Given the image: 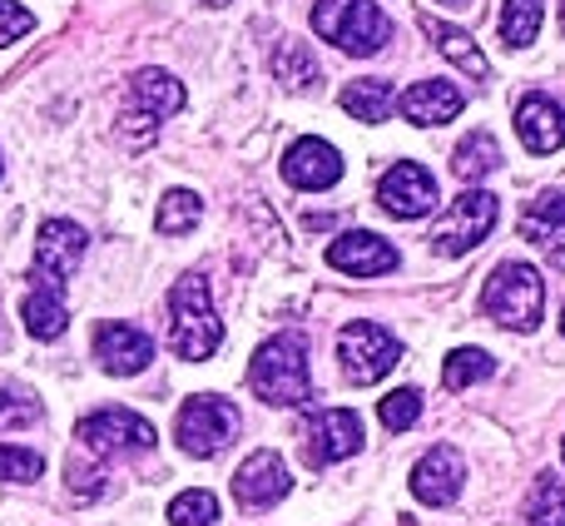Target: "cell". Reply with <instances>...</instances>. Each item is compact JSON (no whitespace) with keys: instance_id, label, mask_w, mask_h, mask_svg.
I'll use <instances>...</instances> for the list:
<instances>
[{"instance_id":"1","label":"cell","mask_w":565,"mask_h":526,"mask_svg":"<svg viewBox=\"0 0 565 526\" xmlns=\"http://www.w3.org/2000/svg\"><path fill=\"white\" fill-rule=\"evenodd\" d=\"M218 343H224V323H218L214 298H209V278L184 273L169 288V348L184 362H204Z\"/></svg>"},{"instance_id":"2","label":"cell","mask_w":565,"mask_h":526,"mask_svg":"<svg viewBox=\"0 0 565 526\" xmlns=\"http://www.w3.org/2000/svg\"><path fill=\"white\" fill-rule=\"evenodd\" d=\"M248 382L264 402L292 408V402H308L312 382H308V338L302 333H274L264 348L254 353V368Z\"/></svg>"},{"instance_id":"3","label":"cell","mask_w":565,"mask_h":526,"mask_svg":"<svg viewBox=\"0 0 565 526\" xmlns=\"http://www.w3.org/2000/svg\"><path fill=\"white\" fill-rule=\"evenodd\" d=\"M541 308H546V283L531 263L511 259L501 269H491L487 288H481V313L491 323H501L511 333H531L541 323Z\"/></svg>"},{"instance_id":"4","label":"cell","mask_w":565,"mask_h":526,"mask_svg":"<svg viewBox=\"0 0 565 526\" xmlns=\"http://www.w3.org/2000/svg\"><path fill=\"white\" fill-rule=\"evenodd\" d=\"M312 30L332 40L348 55H377L392 40V25L372 0H318L312 6Z\"/></svg>"},{"instance_id":"5","label":"cell","mask_w":565,"mask_h":526,"mask_svg":"<svg viewBox=\"0 0 565 526\" xmlns=\"http://www.w3.org/2000/svg\"><path fill=\"white\" fill-rule=\"evenodd\" d=\"M85 249H89V234L75 219H45L35 239V263H30V288L65 293V283L75 278Z\"/></svg>"},{"instance_id":"6","label":"cell","mask_w":565,"mask_h":526,"mask_svg":"<svg viewBox=\"0 0 565 526\" xmlns=\"http://www.w3.org/2000/svg\"><path fill=\"white\" fill-rule=\"evenodd\" d=\"M238 438V408L224 398H189L174 418V442L189 457H218Z\"/></svg>"},{"instance_id":"7","label":"cell","mask_w":565,"mask_h":526,"mask_svg":"<svg viewBox=\"0 0 565 526\" xmlns=\"http://www.w3.org/2000/svg\"><path fill=\"white\" fill-rule=\"evenodd\" d=\"M397 358H402V343L367 318H352L348 328L338 333V362H342V372H348V382H358V388L387 378V372L397 368Z\"/></svg>"},{"instance_id":"8","label":"cell","mask_w":565,"mask_h":526,"mask_svg":"<svg viewBox=\"0 0 565 526\" xmlns=\"http://www.w3.org/2000/svg\"><path fill=\"white\" fill-rule=\"evenodd\" d=\"M497 219H501L497 194H487V189L457 194V204L447 209V219H441L437 234H431V249H437L441 259H461V254H471V249H477L481 239H491Z\"/></svg>"},{"instance_id":"9","label":"cell","mask_w":565,"mask_h":526,"mask_svg":"<svg viewBox=\"0 0 565 526\" xmlns=\"http://www.w3.org/2000/svg\"><path fill=\"white\" fill-rule=\"evenodd\" d=\"M79 448L95 457H119V452H149L154 448V428L129 408H99L89 418H79L75 428Z\"/></svg>"},{"instance_id":"10","label":"cell","mask_w":565,"mask_h":526,"mask_svg":"<svg viewBox=\"0 0 565 526\" xmlns=\"http://www.w3.org/2000/svg\"><path fill=\"white\" fill-rule=\"evenodd\" d=\"M377 204L387 209L392 219H427L431 209H437V179H431L422 165L402 159V165H392L387 175H382Z\"/></svg>"},{"instance_id":"11","label":"cell","mask_w":565,"mask_h":526,"mask_svg":"<svg viewBox=\"0 0 565 526\" xmlns=\"http://www.w3.org/2000/svg\"><path fill=\"white\" fill-rule=\"evenodd\" d=\"M149 358H154V338L145 328H135V323L115 318L95 328V362L105 372H115V378H135L139 368H149Z\"/></svg>"},{"instance_id":"12","label":"cell","mask_w":565,"mask_h":526,"mask_svg":"<svg viewBox=\"0 0 565 526\" xmlns=\"http://www.w3.org/2000/svg\"><path fill=\"white\" fill-rule=\"evenodd\" d=\"M308 462L312 467H328V462H342L352 452H362V418L348 408H328V412H312L308 422Z\"/></svg>"},{"instance_id":"13","label":"cell","mask_w":565,"mask_h":526,"mask_svg":"<svg viewBox=\"0 0 565 526\" xmlns=\"http://www.w3.org/2000/svg\"><path fill=\"white\" fill-rule=\"evenodd\" d=\"M328 263L338 273H348V278H377V273L397 269V249H392L382 234L352 229V234H342L328 244Z\"/></svg>"},{"instance_id":"14","label":"cell","mask_w":565,"mask_h":526,"mask_svg":"<svg viewBox=\"0 0 565 526\" xmlns=\"http://www.w3.org/2000/svg\"><path fill=\"white\" fill-rule=\"evenodd\" d=\"M288 492H292L288 467H282V457H278V452H268V448L254 452V457H248L244 467L234 472V497L244 502V507H254V512L278 507Z\"/></svg>"},{"instance_id":"15","label":"cell","mask_w":565,"mask_h":526,"mask_svg":"<svg viewBox=\"0 0 565 526\" xmlns=\"http://www.w3.org/2000/svg\"><path fill=\"white\" fill-rule=\"evenodd\" d=\"M282 179H288L292 189H332L342 179V159L328 139L308 135L288 149V159H282Z\"/></svg>"},{"instance_id":"16","label":"cell","mask_w":565,"mask_h":526,"mask_svg":"<svg viewBox=\"0 0 565 526\" xmlns=\"http://www.w3.org/2000/svg\"><path fill=\"white\" fill-rule=\"evenodd\" d=\"M129 95H135L139 115L129 109L125 119H145V135H149V139H154L159 119L174 115V109H184V85H179L169 70H139V75L129 80Z\"/></svg>"},{"instance_id":"17","label":"cell","mask_w":565,"mask_h":526,"mask_svg":"<svg viewBox=\"0 0 565 526\" xmlns=\"http://www.w3.org/2000/svg\"><path fill=\"white\" fill-rule=\"evenodd\" d=\"M516 135L531 155H556L565 145V109L551 95H526L516 105Z\"/></svg>"},{"instance_id":"18","label":"cell","mask_w":565,"mask_h":526,"mask_svg":"<svg viewBox=\"0 0 565 526\" xmlns=\"http://www.w3.org/2000/svg\"><path fill=\"white\" fill-rule=\"evenodd\" d=\"M521 239L536 249H551L556 263L565 269V189H546V194H536L526 209H521Z\"/></svg>"},{"instance_id":"19","label":"cell","mask_w":565,"mask_h":526,"mask_svg":"<svg viewBox=\"0 0 565 526\" xmlns=\"http://www.w3.org/2000/svg\"><path fill=\"white\" fill-rule=\"evenodd\" d=\"M412 492H417V502H427V507H447V502H457L461 457L451 448H431L427 457L412 467Z\"/></svg>"},{"instance_id":"20","label":"cell","mask_w":565,"mask_h":526,"mask_svg":"<svg viewBox=\"0 0 565 526\" xmlns=\"http://www.w3.org/2000/svg\"><path fill=\"white\" fill-rule=\"evenodd\" d=\"M397 105L412 125H447V119H457L461 109H467V99H461V90L447 85V80H417Z\"/></svg>"},{"instance_id":"21","label":"cell","mask_w":565,"mask_h":526,"mask_svg":"<svg viewBox=\"0 0 565 526\" xmlns=\"http://www.w3.org/2000/svg\"><path fill=\"white\" fill-rule=\"evenodd\" d=\"M422 30H427L431 40H437V50H441V55H447L457 70H467L471 80H491L487 55H481L477 45H471V35H467V30L447 25V20H437V15H422Z\"/></svg>"},{"instance_id":"22","label":"cell","mask_w":565,"mask_h":526,"mask_svg":"<svg viewBox=\"0 0 565 526\" xmlns=\"http://www.w3.org/2000/svg\"><path fill=\"white\" fill-rule=\"evenodd\" d=\"M20 323H25V333H30V338H40V343L60 338V333H65V323H70L65 298H60V293H45V288H30L25 303H20Z\"/></svg>"},{"instance_id":"23","label":"cell","mask_w":565,"mask_h":526,"mask_svg":"<svg viewBox=\"0 0 565 526\" xmlns=\"http://www.w3.org/2000/svg\"><path fill=\"white\" fill-rule=\"evenodd\" d=\"M497 165H501V145H497V135H487V129H477V135H467L457 145V155H451V175L457 179H487V175H497Z\"/></svg>"},{"instance_id":"24","label":"cell","mask_w":565,"mask_h":526,"mask_svg":"<svg viewBox=\"0 0 565 526\" xmlns=\"http://www.w3.org/2000/svg\"><path fill=\"white\" fill-rule=\"evenodd\" d=\"M342 109H348L352 119H362V125H377V119H387L392 109V85L387 80H352V85H342Z\"/></svg>"},{"instance_id":"25","label":"cell","mask_w":565,"mask_h":526,"mask_svg":"<svg viewBox=\"0 0 565 526\" xmlns=\"http://www.w3.org/2000/svg\"><path fill=\"white\" fill-rule=\"evenodd\" d=\"M541 20H546V0H507L501 6V40L511 50H526L541 35Z\"/></svg>"},{"instance_id":"26","label":"cell","mask_w":565,"mask_h":526,"mask_svg":"<svg viewBox=\"0 0 565 526\" xmlns=\"http://www.w3.org/2000/svg\"><path fill=\"white\" fill-rule=\"evenodd\" d=\"M521 517H526V526H565V482L556 472H541L536 477Z\"/></svg>"},{"instance_id":"27","label":"cell","mask_w":565,"mask_h":526,"mask_svg":"<svg viewBox=\"0 0 565 526\" xmlns=\"http://www.w3.org/2000/svg\"><path fill=\"white\" fill-rule=\"evenodd\" d=\"M491 372H497V358H491L487 348H457L447 358V368H441V382H447L451 392L471 388V382H487Z\"/></svg>"},{"instance_id":"28","label":"cell","mask_w":565,"mask_h":526,"mask_svg":"<svg viewBox=\"0 0 565 526\" xmlns=\"http://www.w3.org/2000/svg\"><path fill=\"white\" fill-rule=\"evenodd\" d=\"M199 219H204V199H199L194 189H174V194H164V204H159V234H189Z\"/></svg>"},{"instance_id":"29","label":"cell","mask_w":565,"mask_h":526,"mask_svg":"<svg viewBox=\"0 0 565 526\" xmlns=\"http://www.w3.org/2000/svg\"><path fill=\"white\" fill-rule=\"evenodd\" d=\"M417 418H422V392L417 388H397L377 402V422L387 432H407Z\"/></svg>"},{"instance_id":"30","label":"cell","mask_w":565,"mask_h":526,"mask_svg":"<svg viewBox=\"0 0 565 526\" xmlns=\"http://www.w3.org/2000/svg\"><path fill=\"white\" fill-rule=\"evenodd\" d=\"M169 522L174 526H214L218 522V497L214 492H179L169 502Z\"/></svg>"},{"instance_id":"31","label":"cell","mask_w":565,"mask_h":526,"mask_svg":"<svg viewBox=\"0 0 565 526\" xmlns=\"http://www.w3.org/2000/svg\"><path fill=\"white\" fill-rule=\"evenodd\" d=\"M40 422V398L25 388H0V432H15Z\"/></svg>"},{"instance_id":"32","label":"cell","mask_w":565,"mask_h":526,"mask_svg":"<svg viewBox=\"0 0 565 526\" xmlns=\"http://www.w3.org/2000/svg\"><path fill=\"white\" fill-rule=\"evenodd\" d=\"M278 80H288V85H318V60L308 55V45H282L278 50Z\"/></svg>"},{"instance_id":"33","label":"cell","mask_w":565,"mask_h":526,"mask_svg":"<svg viewBox=\"0 0 565 526\" xmlns=\"http://www.w3.org/2000/svg\"><path fill=\"white\" fill-rule=\"evenodd\" d=\"M45 472V457L25 448H0V482H35Z\"/></svg>"},{"instance_id":"34","label":"cell","mask_w":565,"mask_h":526,"mask_svg":"<svg viewBox=\"0 0 565 526\" xmlns=\"http://www.w3.org/2000/svg\"><path fill=\"white\" fill-rule=\"evenodd\" d=\"M30 25H35V15H30L25 6H15V0H0V45L30 35Z\"/></svg>"},{"instance_id":"35","label":"cell","mask_w":565,"mask_h":526,"mask_svg":"<svg viewBox=\"0 0 565 526\" xmlns=\"http://www.w3.org/2000/svg\"><path fill=\"white\" fill-rule=\"evenodd\" d=\"M70 487L79 492V497H95V492H105V472H89V467H70Z\"/></svg>"},{"instance_id":"36","label":"cell","mask_w":565,"mask_h":526,"mask_svg":"<svg viewBox=\"0 0 565 526\" xmlns=\"http://www.w3.org/2000/svg\"><path fill=\"white\" fill-rule=\"evenodd\" d=\"M204 6H228V0H204Z\"/></svg>"},{"instance_id":"37","label":"cell","mask_w":565,"mask_h":526,"mask_svg":"<svg viewBox=\"0 0 565 526\" xmlns=\"http://www.w3.org/2000/svg\"><path fill=\"white\" fill-rule=\"evenodd\" d=\"M561 25H565V0H561Z\"/></svg>"},{"instance_id":"38","label":"cell","mask_w":565,"mask_h":526,"mask_svg":"<svg viewBox=\"0 0 565 526\" xmlns=\"http://www.w3.org/2000/svg\"><path fill=\"white\" fill-rule=\"evenodd\" d=\"M561 333H565V313H561Z\"/></svg>"},{"instance_id":"39","label":"cell","mask_w":565,"mask_h":526,"mask_svg":"<svg viewBox=\"0 0 565 526\" xmlns=\"http://www.w3.org/2000/svg\"><path fill=\"white\" fill-rule=\"evenodd\" d=\"M451 6H457V0H451Z\"/></svg>"}]
</instances>
